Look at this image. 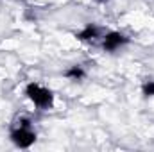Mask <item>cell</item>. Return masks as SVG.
Wrapping results in <instances>:
<instances>
[{
	"label": "cell",
	"instance_id": "52a82bcc",
	"mask_svg": "<svg viewBox=\"0 0 154 152\" xmlns=\"http://www.w3.org/2000/svg\"><path fill=\"white\" fill-rule=\"evenodd\" d=\"M95 2H99V4H106V2H109V0H95Z\"/></svg>",
	"mask_w": 154,
	"mask_h": 152
},
{
	"label": "cell",
	"instance_id": "5b68a950",
	"mask_svg": "<svg viewBox=\"0 0 154 152\" xmlns=\"http://www.w3.org/2000/svg\"><path fill=\"white\" fill-rule=\"evenodd\" d=\"M63 75L66 77V79H70V81H74V82H81V81L86 77V70H84V66H81V65H72V66H68V68L63 72Z\"/></svg>",
	"mask_w": 154,
	"mask_h": 152
},
{
	"label": "cell",
	"instance_id": "277c9868",
	"mask_svg": "<svg viewBox=\"0 0 154 152\" xmlns=\"http://www.w3.org/2000/svg\"><path fill=\"white\" fill-rule=\"evenodd\" d=\"M104 36V31L97 25V23H86L79 32H75V38L79 41H97L99 38Z\"/></svg>",
	"mask_w": 154,
	"mask_h": 152
},
{
	"label": "cell",
	"instance_id": "7a4b0ae2",
	"mask_svg": "<svg viewBox=\"0 0 154 152\" xmlns=\"http://www.w3.org/2000/svg\"><path fill=\"white\" fill-rule=\"evenodd\" d=\"M25 97L34 104V108H38L41 111H47L54 106V91L41 86L36 81H31L25 84V90H23Z\"/></svg>",
	"mask_w": 154,
	"mask_h": 152
},
{
	"label": "cell",
	"instance_id": "3957f363",
	"mask_svg": "<svg viewBox=\"0 0 154 152\" xmlns=\"http://www.w3.org/2000/svg\"><path fill=\"white\" fill-rule=\"evenodd\" d=\"M129 41H131V38H129L127 34L120 32V31H108V32H104V36L100 38V47H102L104 52L113 54L116 50L124 48L125 45H129Z\"/></svg>",
	"mask_w": 154,
	"mask_h": 152
},
{
	"label": "cell",
	"instance_id": "8992f818",
	"mask_svg": "<svg viewBox=\"0 0 154 152\" xmlns=\"http://www.w3.org/2000/svg\"><path fill=\"white\" fill-rule=\"evenodd\" d=\"M142 95L145 97V99H152L154 97V81L152 79H147L143 84H142Z\"/></svg>",
	"mask_w": 154,
	"mask_h": 152
},
{
	"label": "cell",
	"instance_id": "6da1fadb",
	"mask_svg": "<svg viewBox=\"0 0 154 152\" xmlns=\"http://www.w3.org/2000/svg\"><path fill=\"white\" fill-rule=\"evenodd\" d=\"M9 140L11 143L16 147V149H31L36 140H38V134L36 131L32 129L31 125V120L29 118H22L9 132Z\"/></svg>",
	"mask_w": 154,
	"mask_h": 152
}]
</instances>
